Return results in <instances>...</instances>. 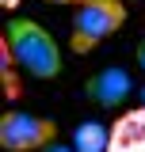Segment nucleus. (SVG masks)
<instances>
[{
    "label": "nucleus",
    "mask_w": 145,
    "mask_h": 152,
    "mask_svg": "<svg viewBox=\"0 0 145 152\" xmlns=\"http://www.w3.org/2000/svg\"><path fill=\"white\" fill-rule=\"evenodd\" d=\"M4 38H8L19 69L27 76H35V80H57L61 76V46L38 19H23V15L8 19Z\"/></svg>",
    "instance_id": "1"
},
{
    "label": "nucleus",
    "mask_w": 145,
    "mask_h": 152,
    "mask_svg": "<svg viewBox=\"0 0 145 152\" xmlns=\"http://www.w3.org/2000/svg\"><path fill=\"white\" fill-rule=\"evenodd\" d=\"M126 23V4L122 0H92V4H76V15L69 27V50L72 53H92L99 42L118 34Z\"/></svg>",
    "instance_id": "2"
},
{
    "label": "nucleus",
    "mask_w": 145,
    "mask_h": 152,
    "mask_svg": "<svg viewBox=\"0 0 145 152\" xmlns=\"http://www.w3.org/2000/svg\"><path fill=\"white\" fill-rule=\"evenodd\" d=\"M57 141V122L46 114L4 110L0 114V148L4 152H42Z\"/></svg>",
    "instance_id": "3"
},
{
    "label": "nucleus",
    "mask_w": 145,
    "mask_h": 152,
    "mask_svg": "<svg viewBox=\"0 0 145 152\" xmlns=\"http://www.w3.org/2000/svg\"><path fill=\"white\" fill-rule=\"evenodd\" d=\"M130 91H134V76H130L122 65H107V69L92 72L88 84H84L88 103H95L99 110H118L130 99Z\"/></svg>",
    "instance_id": "4"
},
{
    "label": "nucleus",
    "mask_w": 145,
    "mask_h": 152,
    "mask_svg": "<svg viewBox=\"0 0 145 152\" xmlns=\"http://www.w3.org/2000/svg\"><path fill=\"white\" fill-rule=\"evenodd\" d=\"M107 152H145V107L122 110L115 122H111Z\"/></svg>",
    "instance_id": "5"
},
{
    "label": "nucleus",
    "mask_w": 145,
    "mask_h": 152,
    "mask_svg": "<svg viewBox=\"0 0 145 152\" xmlns=\"http://www.w3.org/2000/svg\"><path fill=\"white\" fill-rule=\"evenodd\" d=\"M111 145V126H103V122H80L76 129H72V148L76 152H107Z\"/></svg>",
    "instance_id": "6"
},
{
    "label": "nucleus",
    "mask_w": 145,
    "mask_h": 152,
    "mask_svg": "<svg viewBox=\"0 0 145 152\" xmlns=\"http://www.w3.org/2000/svg\"><path fill=\"white\" fill-rule=\"evenodd\" d=\"M19 61L12 53V46H8V38H0V88H4V99H19L23 95V84H19Z\"/></svg>",
    "instance_id": "7"
},
{
    "label": "nucleus",
    "mask_w": 145,
    "mask_h": 152,
    "mask_svg": "<svg viewBox=\"0 0 145 152\" xmlns=\"http://www.w3.org/2000/svg\"><path fill=\"white\" fill-rule=\"evenodd\" d=\"M134 61L141 65V72H145V38H141V42H138V53H134Z\"/></svg>",
    "instance_id": "8"
},
{
    "label": "nucleus",
    "mask_w": 145,
    "mask_h": 152,
    "mask_svg": "<svg viewBox=\"0 0 145 152\" xmlns=\"http://www.w3.org/2000/svg\"><path fill=\"white\" fill-rule=\"evenodd\" d=\"M42 152H76V148H69V145H57V141H54L50 148H42Z\"/></svg>",
    "instance_id": "9"
},
{
    "label": "nucleus",
    "mask_w": 145,
    "mask_h": 152,
    "mask_svg": "<svg viewBox=\"0 0 145 152\" xmlns=\"http://www.w3.org/2000/svg\"><path fill=\"white\" fill-rule=\"evenodd\" d=\"M19 4H23V0H0V8H4V12H16Z\"/></svg>",
    "instance_id": "10"
},
{
    "label": "nucleus",
    "mask_w": 145,
    "mask_h": 152,
    "mask_svg": "<svg viewBox=\"0 0 145 152\" xmlns=\"http://www.w3.org/2000/svg\"><path fill=\"white\" fill-rule=\"evenodd\" d=\"M46 4H76V0H46Z\"/></svg>",
    "instance_id": "11"
},
{
    "label": "nucleus",
    "mask_w": 145,
    "mask_h": 152,
    "mask_svg": "<svg viewBox=\"0 0 145 152\" xmlns=\"http://www.w3.org/2000/svg\"><path fill=\"white\" fill-rule=\"evenodd\" d=\"M141 107H145V88H141Z\"/></svg>",
    "instance_id": "12"
},
{
    "label": "nucleus",
    "mask_w": 145,
    "mask_h": 152,
    "mask_svg": "<svg viewBox=\"0 0 145 152\" xmlns=\"http://www.w3.org/2000/svg\"><path fill=\"white\" fill-rule=\"evenodd\" d=\"M76 4H92V0H76Z\"/></svg>",
    "instance_id": "13"
}]
</instances>
